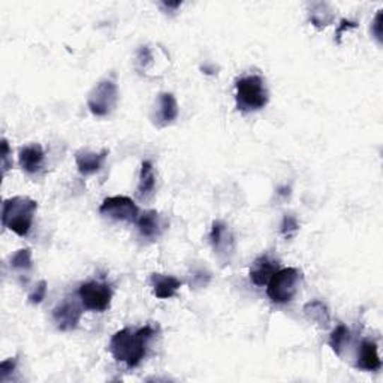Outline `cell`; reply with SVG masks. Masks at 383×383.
<instances>
[{
    "mask_svg": "<svg viewBox=\"0 0 383 383\" xmlns=\"http://www.w3.org/2000/svg\"><path fill=\"white\" fill-rule=\"evenodd\" d=\"M138 60L139 63H141L143 66H146L147 63L151 60V53H150V49L148 47H141L138 51Z\"/></svg>",
    "mask_w": 383,
    "mask_h": 383,
    "instance_id": "28",
    "label": "cell"
},
{
    "mask_svg": "<svg viewBox=\"0 0 383 383\" xmlns=\"http://www.w3.org/2000/svg\"><path fill=\"white\" fill-rule=\"evenodd\" d=\"M350 329L346 326V325H337L334 328L333 333H331L329 336V340H328V344H329V348L333 349V352L338 356L343 355V350L346 349V346L349 344L350 341Z\"/></svg>",
    "mask_w": 383,
    "mask_h": 383,
    "instance_id": "20",
    "label": "cell"
},
{
    "mask_svg": "<svg viewBox=\"0 0 383 383\" xmlns=\"http://www.w3.org/2000/svg\"><path fill=\"white\" fill-rule=\"evenodd\" d=\"M9 144L6 139H2V174L5 175L8 170L11 168V162H9Z\"/></svg>",
    "mask_w": 383,
    "mask_h": 383,
    "instance_id": "26",
    "label": "cell"
},
{
    "mask_svg": "<svg viewBox=\"0 0 383 383\" xmlns=\"http://www.w3.org/2000/svg\"><path fill=\"white\" fill-rule=\"evenodd\" d=\"M277 270H278V264L276 261H273L268 254H261L259 258L253 261L249 276L253 285L262 288L268 285V282H270Z\"/></svg>",
    "mask_w": 383,
    "mask_h": 383,
    "instance_id": "10",
    "label": "cell"
},
{
    "mask_svg": "<svg viewBox=\"0 0 383 383\" xmlns=\"http://www.w3.org/2000/svg\"><path fill=\"white\" fill-rule=\"evenodd\" d=\"M119 100L117 84L112 80H102L88 93L87 107L96 117H105L116 108Z\"/></svg>",
    "mask_w": 383,
    "mask_h": 383,
    "instance_id": "5",
    "label": "cell"
},
{
    "mask_svg": "<svg viewBox=\"0 0 383 383\" xmlns=\"http://www.w3.org/2000/svg\"><path fill=\"white\" fill-rule=\"evenodd\" d=\"M356 25H358V24H356L355 21H350V20H341V21H340V28L337 29V33H336V41H337V44L341 42V35H343L344 32L349 30V29H355Z\"/></svg>",
    "mask_w": 383,
    "mask_h": 383,
    "instance_id": "27",
    "label": "cell"
},
{
    "mask_svg": "<svg viewBox=\"0 0 383 383\" xmlns=\"http://www.w3.org/2000/svg\"><path fill=\"white\" fill-rule=\"evenodd\" d=\"M150 282L153 286V293H155V297L159 300H170L175 297L177 290L182 288V280H178L174 276L159 273H153L150 276Z\"/></svg>",
    "mask_w": 383,
    "mask_h": 383,
    "instance_id": "14",
    "label": "cell"
},
{
    "mask_svg": "<svg viewBox=\"0 0 383 383\" xmlns=\"http://www.w3.org/2000/svg\"><path fill=\"white\" fill-rule=\"evenodd\" d=\"M17 364H18L17 356H16V358L5 360L2 364H0V380L5 382L8 379V376H11L12 373H14L16 368H17Z\"/></svg>",
    "mask_w": 383,
    "mask_h": 383,
    "instance_id": "24",
    "label": "cell"
},
{
    "mask_svg": "<svg viewBox=\"0 0 383 383\" xmlns=\"http://www.w3.org/2000/svg\"><path fill=\"white\" fill-rule=\"evenodd\" d=\"M162 5H163V6H167V8H171V9H177L178 6L182 5V2H175V4H171V2H163Z\"/></svg>",
    "mask_w": 383,
    "mask_h": 383,
    "instance_id": "29",
    "label": "cell"
},
{
    "mask_svg": "<svg viewBox=\"0 0 383 383\" xmlns=\"http://www.w3.org/2000/svg\"><path fill=\"white\" fill-rule=\"evenodd\" d=\"M210 242L217 258L229 262L235 252V237L232 229L222 220H214L210 232Z\"/></svg>",
    "mask_w": 383,
    "mask_h": 383,
    "instance_id": "8",
    "label": "cell"
},
{
    "mask_svg": "<svg viewBox=\"0 0 383 383\" xmlns=\"http://www.w3.org/2000/svg\"><path fill=\"white\" fill-rule=\"evenodd\" d=\"M11 266L18 271H29L33 266L32 261V252L30 249H20L14 253V257L11 258Z\"/></svg>",
    "mask_w": 383,
    "mask_h": 383,
    "instance_id": "21",
    "label": "cell"
},
{
    "mask_svg": "<svg viewBox=\"0 0 383 383\" xmlns=\"http://www.w3.org/2000/svg\"><path fill=\"white\" fill-rule=\"evenodd\" d=\"M156 187V175L153 163L150 160H144L141 163V172H139V180L136 187V195L139 199H148L155 194Z\"/></svg>",
    "mask_w": 383,
    "mask_h": 383,
    "instance_id": "17",
    "label": "cell"
},
{
    "mask_svg": "<svg viewBox=\"0 0 383 383\" xmlns=\"http://www.w3.org/2000/svg\"><path fill=\"white\" fill-rule=\"evenodd\" d=\"M78 297L84 309L102 313L110 309L112 300V289L102 282H86L78 288Z\"/></svg>",
    "mask_w": 383,
    "mask_h": 383,
    "instance_id": "6",
    "label": "cell"
},
{
    "mask_svg": "<svg viewBox=\"0 0 383 383\" xmlns=\"http://www.w3.org/2000/svg\"><path fill=\"white\" fill-rule=\"evenodd\" d=\"M177 117H178V104L175 96L170 92L160 93L158 99V114L155 117L156 124L159 127L170 126L171 123L175 122Z\"/></svg>",
    "mask_w": 383,
    "mask_h": 383,
    "instance_id": "15",
    "label": "cell"
},
{
    "mask_svg": "<svg viewBox=\"0 0 383 383\" xmlns=\"http://www.w3.org/2000/svg\"><path fill=\"white\" fill-rule=\"evenodd\" d=\"M36 210L37 202L28 196L5 199L2 207V225L18 237H25L30 232Z\"/></svg>",
    "mask_w": 383,
    "mask_h": 383,
    "instance_id": "2",
    "label": "cell"
},
{
    "mask_svg": "<svg viewBox=\"0 0 383 383\" xmlns=\"http://www.w3.org/2000/svg\"><path fill=\"white\" fill-rule=\"evenodd\" d=\"M153 336H155V329L151 325L138 329L123 328L111 337L110 352L116 361L126 364L129 368H135L144 360L147 344Z\"/></svg>",
    "mask_w": 383,
    "mask_h": 383,
    "instance_id": "1",
    "label": "cell"
},
{
    "mask_svg": "<svg viewBox=\"0 0 383 383\" xmlns=\"http://www.w3.org/2000/svg\"><path fill=\"white\" fill-rule=\"evenodd\" d=\"M107 156H108L107 150L100 151V153L88 151V150H80V151L75 153L76 168H78V172L81 175L96 174L102 168V165H104Z\"/></svg>",
    "mask_w": 383,
    "mask_h": 383,
    "instance_id": "12",
    "label": "cell"
},
{
    "mask_svg": "<svg viewBox=\"0 0 383 383\" xmlns=\"http://www.w3.org/2000/svg\"><path fill=\"white\" fill-rule=\"evenodd\" d=\"M81 316H83L81 305L71 298L63 300L53 310V321L59 331L75 329L81 321Z\"/></svg>",
    "mask_w": 383,
    "mask_h": 383,
    "instance_id": "9",
    "label": "cell"
},
{
    "mask_svg": "<svg viewBox=\"0 0 383 383\" xmlns=\"http://www.w3.org/2000/svg\"><path fill=\"white\" fill-rule=\"evenodd\" d=\"M136 228L139 234H141V237L155 241L163 234L165 228L167 226H165L162 216L158 211L150 210V211L139 214L136 220Z\"/></svg>",
    "mask_w": 383,
    "mask_h": 383,
    "instance_id": "11",
    "label": "cell"
},
{
    "mask_svg": "<svg viewBox=\"0 0 383 383\" xmlns=\"http://www.w3.org/2000/svg\"><path fill=\"white\" fill-rule=\"evenodd\" d=\"M235 100L237 108L242 112L259 111L266 107L270 95L262 76L247 75L241 76L235 83Z\"/></svg>",
    "mask_w": 383,
    "mask_h": 383,
    "instance_id": "3",
    "label": "cell"
},
{
    "mask_svg": "<svg viewBox=\"0 0 383 383\" xmlns=\"http://www.w3.org/2000/svg\"><path fill=\"white\" fill-rule=\"evenodd\" d=\"M382 12H383L382 9L377 11V14H376L373 24H372V33L379 44H382Z\"/></svg>",
    "mask_w": 383,
    "mask_h": 383,
    "instance_id": "25",
    "label": "cell"
},
{
    "mask_svg": "<svg viewBox=\"0 0 383 383\" xmlns=\"http://www.w3.org/2000/svg\"><path fill=\"white\" fill-rule=\"evenodd\" d=\"M300 231V222L293 214H285L282 225H280V234H282L286 240H290L295 237Z\"/></svg>",
    "mask_w": 383,
    "mask_h": 383,
    "instance_id": "22",
    "label": "cell"
},
{
    "mask_svg": "<svg viewBox=\"0 0 383 383\" xmlns=\"http://www.w3.org/2000/svg\"><path fill=\"white\" fill-rule=\"evenodd\" d=\"M356 368L364 370V372H379V370L382 368V361L379 358L376 341L364 340L361 343Z\"/></svg>",
    "mask_w": 383,
    "mask_h": 383,
    "instance_id": "16",
    "label": "cell"
},
{
    "mask_svg": "<svg viewBox=\"0 0 383 383\" xmlns=\"http://www.w3.org/2000/svg\"><path fill=\"white\" fill-rule=\"evenodd\" d=\"M47 295V282L45 280H41L40 283L36 285V288L33 289V292L29 295V302L36 305V304H41L44 301Z\"/></svg>",
    "mask_w": 383,
    "mask_h": 383,
    "instance_id": "23",
    "label": "cell"
},
{
    "mask_svg": "<svg viewBox=\"0 0 383 383\" xmlns=\"http://www.w3.org/2000/svg\"><path fill=\"white\" fill-rule=\"evenodd\" d=\"M302 282V273L297 268H282L277 270L268 282L266 295L276 304H286L295 298Z\"/></svg>",
    "mask_w": 383,
    "mask_h": 383,
    "instance_id": "4",
    "label": "cell"
},
{
    "mask_svg": "<svg viewBox=\"0 0 383 383\" xmlns=\"http://www.w3.org/2000/svg\"><path fill=\"white\" fill-rule=\"evenodd\" d=\"M309 20L317 29H324L334 21V11L325 2L313 4L309 11Z\"/></svg>",
    "mask_w": 383,
    "mask_h": 383,
    "instance_id": "19",
    "label": "cell"
},
{
    "mask_svg": "<svg viewBox=\"0 0 383 383\" xmlns=\"http://www.w3.org/2000/svg\"><path fill=\"white\" fill-rule=\"evenodd\" d=\"M99 213L117 222L136 223L139 217V207L127 196H110L100 204Z\"/></svg>",
    "mask_w": 383,
    "mask_h": 383,
    "instance_id": "7",
    "label": "cell"
},
{
    "mask_svg": "<svg viewBox=\"0 0 383 383\" xmlns=\"http://www.w3.org/2000/svg\"><path fill=\"white\" fill-rule=\"evenodd\" d=\"M304 316L307 317V321L321 326V328H328L331 324V313L329 309L326 307V304L319 301V300H313L310 302H307L304 305Z\"/></svg>",
    "mask_w": 383,
    "mask_h": 383,
    "instance_id": "18",
    "label": "cell"
},
{
    "mask_svg": "<svg viewBox=\"0 0 383 383\" xmlns=\"http://www.w3.org/2000/svg\"><path fill=\"white\" fill-rule=\"evenodd\" d=\"M44 159L45 153L40 144H29L20 148L18 153L20 167L28 174H35L40 171L44 165Z\"/></svg>",
    "mask_w": 383,
    "mask_h": 383,
    "instance_id": "13",
    "label": "cell"
}]
</instances>
